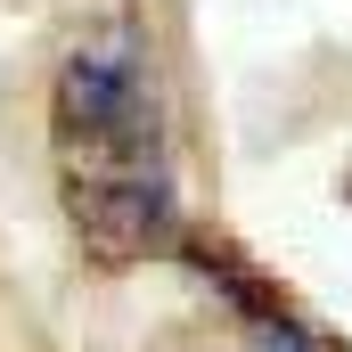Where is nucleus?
Masks as SVG:
<instances>
[{"label":"nucleus","instance_id":"f257e3e1","mask_svg":"<svg viewBox=\"0 0 352 352\" xmlns=\"http://www.w3.org/2000/svg\"><path fill=\"white\" fill-rule=\"evenodd\" d=\"M50 173L58 213L98 270L173 263L180 197V66L148 0H107L50 66Z\"/></svg>","mask_w":352,"mask_h":352}]
</instances>
